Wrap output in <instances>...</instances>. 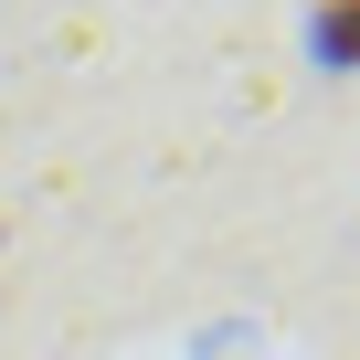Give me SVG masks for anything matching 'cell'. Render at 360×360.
Segmentation results:
<instances>
[{
  "label": "cell",
  "mask_w": 360,
  "mask_h": 360,
  "mask_svg": "<svg viewBox=\"0 0 360 360\" xmlns=\"http://www.w3.org/2000/svg\"><path fill=\"white\" fill-rule=\"evenodd\" d=\"M318 53L328 64H360V0H318Z\"/></svg>",
  "instance_id": "6da1fadb"
}]
</instances>
